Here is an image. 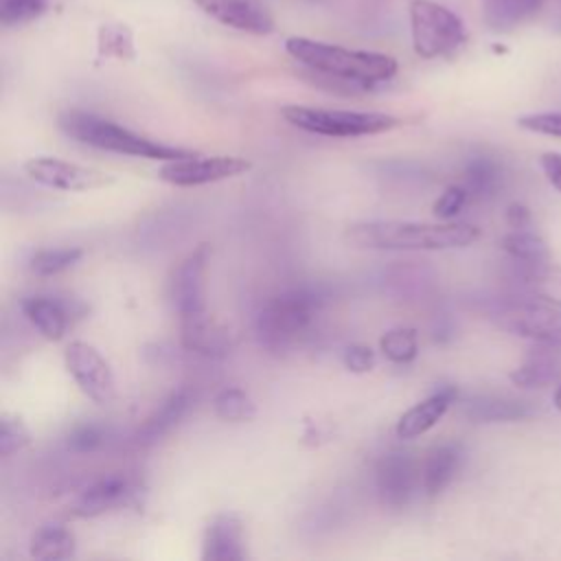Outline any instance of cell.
I'll use <instances>...</instances> for the list:
<instances>
[{
    "label": "cell",
    "mask_w": 561,
    "mask_h": 561,
    "mask_svg": "<svg viewBox=\"0 0 561 561\" xmlns=\"http://www.w3.org/2000/svg\"><path fill=\"white\" fill-rule=\"evenodd\" d=\"M285 50L329 90L355 94L397 75V61L390 55L373 50H351L344 46L316 42L309 37H287Z\"/></svg>",
    "instance_id": "obj_1"
},
{
    "label": "cell",
    "mask_w": 561,
    "mask_h": 561,
    "mask_svg": "<svg viewBox=\"0 0 561 561\" xmlns=\"http://www.w3.org/2000/svg\"><path fill=\"white\" fill-rule=\"evenodd\" d=\"M344 239L364 250H454L478 239V228L471 224H425L375 219L351 224Z\"/></svg>",
    "instance_id": "obj_2"
},
{
    "label": "cell",
    "mask_w": 561,
    "mask_h": 561,
    "mask_svg": "<svg viewBox=\"0 0 561 561\" xmlns=\"http://www.w3.org/2000/svg\"><path fill=\"white\" fill-rule=\"evenodd\" d=\"M59 129L88 147H94L99 151H110L118 156H131V158H147V160H175L191 156L193 151L182 147H171L158 140H151L147 136H140L114 121H107L103 116H96L92 112L83 110H68L59 114L57 118Z\"/></svg>",
    "instance_id": "obj_3"
},
{
    "label": "cell",
    "mask_w": 561,
    "mask_h": 561,
    "mask_svg": "<svg viewBox=\"0 0 561 561\" xmlns=\"http://www.w3.org/2000/svg\"><path fill=\"white\" fill-rule=\"evenodd\" d=\"M324 296L311 287H294L270 298L256 313V340L270 353L289 351L313 324Z\"/></svg>",
    "instance_id": "obj_4"
},
{
    "label": "cell",
    "mask_w": 561,
    "mask_h": 561,
    "mask_svg": "<svg viewBox=\"0 0 561 561\" xmlns=\"http://www.w3.org/2000/svg\"><path fill=\"white\" fill-rule=\"evenodd\" d=\"M283 118L298 129L329 138H359L375 136L394 129L401 121L383 112H353V110H327L307 105L283 107Z\"/></svg>",
    "instance_id": "obj_5"
},
{
    "label": "cell",
    "mask_w": 561,
    "mask_h": 561,
    "mask_svg": "<svg viewBox=\"0 0 561 561\" xmlns=\"http://www.w3.org/2000/svg\"><path fill=\"white\" fill-rule=\"evenodd\" d=\"M410 26L414 53L425 59L447 57L465 44L462 20L432 0L410 2Z\"/></svg>",
    "instance_id": "obj_6"
},
{
    "label": "cell",
    "mask_w": 561,
    "mask_h": 561,
    "mask_svg": "<svg viewBox=\"0 0 561 561\" xmlns=\"http://www.w3.org/2000/svg\"><path fill=\"white\" fill-rule=\"evenodd\" d=\"M491 318L495 324L513 335L528 337L533 342H561V307L519 294L500 298Z\"/></svg>",
    "instance_id": "obj_7"
},
{
    "label": "cell",
    "mask_w": 561,
    "mask_h": 561,
    "mask_svg": "<svg viewBox=\"0 0 561 561\" xmlns=\"http://www.w3.org/2000/svg\"><path fill=\"white\" fill-rule=\"evenodd\" d=\"M248 169L250 162L239 156H199L193 151L191 156L167 160L160 167L158 178L173 186H202L241 175Z\"/></svg>",
    "instance_id": "obj_8"
},
{
    "label": "cell",
    "mask_w": 561,
    "mask_h": 561,
    "mask_svg": "<svg viewBox=\"0 0 561 561\" xmlns=\"http://www.w3.org/2000/svg\"><path fill=\"white\" fill-rule=\"evenodd\" d=\"M66 368L79 390L94 403H110L116 397V381L107 359L88 342H70L64 353Z\"/></svg>",
    "instance_id": "obj_9"
},
{
    "label": "cell",
    "mask_w": 561,
    "mask_h": 561,
    "mask_svg": "<svg viewBox=\"0 0 561 561\" xmlns=\"http://www.w3.org/2000/svg\"><path fill=\"white\" fill-rule=\"evenodd\" d=\"M24 173L46 186V188H55V191H94V188H103L110 186L114 180L92 167H81L55 156H37L24 162Z\"/></svg>",
    "instance_id": "obj_10"
},
{
    "label": "cell",
    "mask_w": 561,
    "mask_h": 561,
    "mask_svg": "<svg viewBox=\"0 0 561 561\" xmlns=\"http://www.w3.org/2000/svg\"><path fill=\"white\" fill-rule=\"evenodd\" d=\"M210 256V245L199 243L191 250L169 276V300L180 318L206 311L204 274Z\"/></svg>",
    "instance_id": "obj_11"
},
{
    "label": "cell",
    "mask_w": 561,
    "mask_h": 561,
    "mask_svg": "<svg viewBox=\"0 0 561 561\" xmlns=\"http://www.w3.org/2000/svg\"><path fill=\"white\" fill-rule=\"evenodd\" d=\"M138 486L123 473H110L75 495L70 502V515L75 517H99L110 511L123 508L134 502Z\"/></svg>",
    "instance_id": "obj_12"
},
{
    "label": "cell",
    "mask_w": 561,
    "mask_h": 561,
    "mask_svg": "<svg viewBox=\"0 0 561 561\" xmlns=\"http://www.w3.org/2000/svg\"><path fill=\"white\" fill-rule=\"evenodd\" d=\"M204 13L217 22L252 33L267 35L274 31V20L261 0H193Z\"/></svg>",
    "instance_id": "obj_13"
},
{
    "label": "cell",
    "mask_w": 561,
    "mask_h": 561,
    "mask_svg": "<svg viewBox=\"0 0 561 561\" xmlns=\"http://www.w3.org/2000/svg\"><path fill=\"white\" fill-rule=\"evenodd\" d=\"M377 493L383 506L401 511L408 506L414 489V465L405 451H388L375 471Z\"/></svg>",
    "instance_id": "obj_14"
},
{
    "label": "cell",
    "mask_w": 561,
    "mask_h": 561,
    "mask_svg": "<svg viewBox=\"0 0 561 561\" xmlns=\"http://www.w3.org/2000/svg\"><path fill=\"white\" fill-rule=\"evenodd\" d=\"M204 561H241L245 559V533L243 522L234 513L215 515L202 539Z\"/></svg>",
    "instance_id": "obj_15"
},
{
    "label": "cell",
    "mask_w": 561,
    "mask_h": 561,
    "mask_svg": "<svg viewBox=\"0 0 561 561\" xmlns=\"http://www.w3.org/2000/svg\"><path fill=\"white\" fill-rule=\"evenodd\" d=\"M180 342L186 351L206 357H226L232 348V337L208 311L180 318Z\"/></svg>",
    "instance_id": "obj_16"
},
{
    "label": "cell",
    "mask_w": 561,
    "mask_h": 561,
    "mask_svg": "<svg viewBox=\"0 0 561 561\" xmlns=\"http://www.w3.org/2000/svg\"><path fill=\"white\" fill-rule=\"evenodd\" d=\"M511 278L519 294L561 307V265L550 256L541 261H513Z\"/></svg>",
    "instance_id": "obj_17"
},
{
    "label": "cell",
    "mask_w": 561,
    "mask_h": 561,
    "mask_svg": "<svg viewBox=\"0 0 561 561\" xmlns=\"http://www.w3.org/2000/svg\"><path fill=\"white\" fill-rule=\"evenodd\" d=\"M195 401V390H191L188 386H182L178 390H173L162 403L160 408H156L145 421L142 425H138L134 440L140 447H151L156 445L162 436H167L191 410Z\"/></svg>",
    "instance_id": "obj_18"
},
{
    "label": "cell",
    "mask_w": 561,
    "mask_h": 561,
    "mask_svg": "<svg viewBox=\"0 0 561 561\" xmlns=\"http://www.w3.org/2000/svg\"><path fill=\"white\" fill-rule=\"evenodd\" d=\"M561 375V342H535L526 359L511 373L519 388H546Z\"/></svg>",
    "instance_id": "obj_19"
},
{
    "label": "cell",
    "mask_w": 561,
    "mask_h": 561,
    "mask_svg": "<svg viewBox=\"0 0 561 561\" xmlns=\"http://www.w3.org/2000/svg\"><path fill=\"white\" fill-rule=\"evenodd\" d=\"M456 397H458V390L454 386H440L427 399L419 401L416 405H412L408 412L401 414L394 427L397 436L410 440L430 432L445 416V412L449 410Z\"/></svg>",
    "instance_id": "obj_20"
},
{
    "label": "cell",
    "mask_w": 561,
    "mask_h": 561,
    "mask_svg": "<svg viewBox=\"0 0 561 561\" xmlns=\"http://www.w3.org/2000/svg\"><path fill=\"white\" fill-rule=\"evenodd\" d=\"M465 460L460 443H443L434 447L421 467V489L427 497L440 495L456 478Z\"/></svg>",
    "instance_id": "obj_21"
},
{
    "label": "cell",
    "mask_w": 561,
    "mask_h": 561,
    "mask_svg": "<svg viewBox=\"0 0 561 561\" xmlns=\"http://www.w3.org/2000/svg\"><path fill=\"white\" fill-rule=\"evenodd\" d=\"M22 311L46 340L57 342L64 337L68 329V307L61 300L48 296H31L22 300Z\"/></svg>",
    "instance_id": "obj_22"
},
{
    "label": "cell",
    "mask_w": 561,
    "mask_h": 561,
    "mask_svg": "<svg viewBox=\"0 0 561 561\" xmlns=\"http://www.w3.org/2000/svg\"><path fill=\"white\" fill-rule=\"evenodd\" d=\"M462 414L473 423H506L519 421L530 414L526 401L504 399V397H471L462 403Z\"/></svg>",
    "instance_id": "obj_23"
},
{
    "label": "cell",
    "mask_w": 561,
    "mask_h": 561,
    "mask_svg": "<svg viewBox=\"0 0 561 561\" xmlns=\"http://www.w3.org/2000/svg\"><path fill=\"white\" fill-rule=\"evenodd\" d=\"M75 535L70 528L59 524L39 526L28 541V552L33 559L39 561H57L70 559L75 554Z\"/></svg>",
    "instance_id": "obj_24"
},
{
    "label": "cell",
    "mask_w": 561,
    "mask_h": 561,
    "mask_svg": "<svg viewBox=\"0 0 561 561\" xmlns=\"http://www.w3.org/2000/svg\"><path fill=\"white\" fill-rule=\"evenodd\" d=\"M546 0H484L482 13L491 31H511L530 20Z\"/></svg>",
    "instance_id": "obj_25"
},
{
    "label": "cell",
    "mask_w": 561,
    "mask_h": 561,
    "mask_svg": "<svg viewBox=\"0 0 561 561\" xmlns=\"http://www.w3.org/2000/svg\"><path fill=\"white\" fill-rule=\"evenodd\" d=\"M213 412L226 423H245V421L254 419L256 405L245 390L230 386L215 394Z\"/></svg>",
    "instance_id": "obj_26"
},
{
    "label": "cell",
    "mask_w": 561,
    "mask_h": 561,
    "mask_svg": "<svg viewBox=\"0 0 561 561\" xmlns=\"http://www.w3.org/2000/svg\"><path fill=\"white\" fill-rule=\"evenodd\" d=\"M96 53L99 57L105 59H134L136 57V48H134V37L131 31L123 24H103L99 28L96 35Z\"/></svg>",
    "instance_id": "obj_27"
},
{
    "label": "cell",
    "mask_w": 561,
    "mask_h": 561,
    "mask_svg": "<svg viewBox=\"0 0 561 561\" xmlns=\"http://www.w3.org/2000/svg\"><path fill=\"white\" fill-rule=\"evenodd\" d=\"M381 355L392 364H410L419 355V340L412 327H397L381 335Z\"/></svg>",
    "instance_id": "obj_28"
},
{
    "label": "cell",
    "mask_w": 561,
    "mask_h": 561,
    "mask_svg": "<svg viewBox=\"0 0 561 561\" xmlns=\"http://www.w3.org/2000/svg\"><path fill=\"white\" fill-rule=\"evenodd\" d=\"M500 184V169L491 158H473L465 169V188L469 197H489Z\"/></svg>",
    "instance_id": "obj_29"
},
{
    "label": "cell",
    "mask_w": 561,
    "mask_h": 561,
    "mask_svg": "<svg viewBox=\"0 0 561 561\" xmlns=\"http://www.w3.org/2000/svg\"><path fill=\"white\" fill-rule=\"evenodd\" d=\"M81 256H83V250L75 248V245H68V248H44V250H37L33 254L31 272L35 276L48 278V276L61 274L64 270L72 267Z\"/></svg>",
    "instance_id": "obj_30"
},
{
    "label": "cell",
    "mask_w": 561,
    "mask_h": 561,
    "mask_svg": "<svg viewBox=\"0 0 561 561\" xmlns=\"http://www.w3.org/2000/svg\"><path fill=\"white\" fill-rule=\"evenodd\" d=\"M502 248L511 256V261H541L550 256L546 241L524 228H515L513 232H508L502 239Z\"/></svg>",
    "instance_id": "obj_31"
},
{
    "label": "cell",
    "mask_w": 561,
    "mask_h": 561,
    "mask_svg": "<svg viewBox=\"0 0 561 561\" xmlns=\"http://www.w3.org/2000/svg\"><path fill=\"white\" fill-rule=\"evenodd\" d=\"M107 440V430L101 423H79L70 430L66 438V447L72 454H94L99 451Z\"/></svg>",
    "instance_id": "obj_32"
},
{
    "label": "cell",
    "mask_w": 561,
    "mask_h": 561,
    "mask_svg": "<svg viewBox=\"0 0 561 561\" xmlns=\"http://www.w3.org/2000/svg\"><path fill=\"white\" fill-rule=\"evenodd\" d=\"M48 0H0V22L15 26L35 20L44 13Z\"/></svg>",
    "instance_id": "obj_33"
},
{
    "label": "cell",
    "mask_w": 561,
    "mask_h": 561,
    "mask_svg": "<svg viewBox=\"0 0 561 561\" xmlns=\"http://www.w3.org/2000/svg\"><path fill=\"white\" fill-rule=\"evenodd\" d=\"M31 443V432L18 416L2 414L0 419V456H11Z\"/></svg>",
    "instance_id": "obj_34"
},
{
    "label": "cell",
    "mask_w": 561,
    "mask_h": 561,
    "mask_svg": "<svg viewBox=\"0 0 561 561\" xmlns=\"http://www.w3.org/2000/svg\"><path fill=\"white\" fill-rule=\"evenodd\" d=\"M467 199H469V191L465 188V186H447L440 195H438V199L434 202V215L438 217V219H445V221H449L451 217H456L460 210H462V206L467 204Z\"/></svg>",
    "instance_id": "obj_35"
},
{
    "label": "cell",
    "mask_w": 561,
    "mask_h": 561,
    "mask_svg": "<svg viewBox=\"0 0 561 561\" xmlns=\"http://www.w3.org/2000/svg\"><path fill=\"white\" fill-rule=\"evenodd\" d=\"M517 125L533 134L554 136L561 138V112H539V114H526L517 121Z\"/></svg>",
    "instance_id": "obj_36"
},
{
    "label": "cell",
    "mask_w": 561,
    "mask_h": 561,
    "mask_svg": "<svg viewBox=\"0 0 561 561\" xmlns=\"http://www.w3.org/2000/svg\"><path fill=\"white\" fill-rule=\"evenodd\" d=\"M344 366L351 373H368L375 366V355L364 344H353L344 351Z\"/></svg>",
    "instance_id": "obj_37"
},
{
    "label": "cell",
    "mask_w": 561,
    "mask_h": 561,
    "mask_svg": "<svg viewBox=\"0 0 561 561\" xmlns=\"http://www.w3.org/2000/svg\"><path fill=\"white\" fill-rule=\"evenodd\" d=\"M541 169H543L546 180L561 193V153L546 151L541 156Z\"/></svg>",
    "instance_id": "obj_38"
},
{
    "label": "cell",
    "mask_w": 561,
    "mask_h": 561,
    "mask_svg": "<svg viewBox=\"0 0 561 561\" xmlns=\"http://www.w3.org/2000/svg\"><path fill=\"white\" fill-rule=\"evenodd\" d=\"M506 221L511 228H526L530 221V213L524 204H511L506 210Z\"/></svg>",
    "instance_id": "obj_39"
},
{
    "label": "cell",
    "mask_w": 561,
    "mask_h": 561,
    "mask_svg": "<svg viewBox=\"0 0 561 561\" xmlns=\"http://www.w3.org/2000/svg\"><path fill=\"white\" fill-rule=\"evenodd\" d=\"M554 405H557V410L561 412V383H559V388H557V392H554Z\"/></svg>",
    "instance_id": "obj_40"
}]
</instances>
